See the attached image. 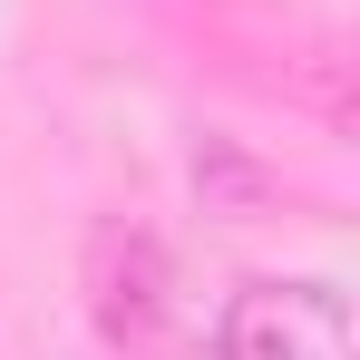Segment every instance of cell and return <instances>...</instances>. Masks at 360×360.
I'll use <instances>...</instances> for the list:
<instances>
[{"mask_svg": "<svg viewBox=\"0 0 360 360\" xmlns=\"http://www.w3.org/2000/svg\"><path fill=\"white\" fill-rule=\"evenodd\" d=\"M224 360H360V321L351 292L321 273H253L234 283L224 321H214Z\"/></svg>", "mask_w": 360, "mask_h": 360, "instance_id": "obj_1", "label": "cell"}, {"mask_svg": "<svg viewBox=\"0 0 360 360\" xmlns=\"http://www.w3.org/2000/svg\"><path fill=\"white\" fill-rule=\"evenodd\" d=\"M88 311L127 351H146L166 331V243L146 224H98L88 234Z\"/></svg>", "mask_w": 360, "mask_h": 360, "instance_id": "obj_2", "label": "cell"}]
</instances>
